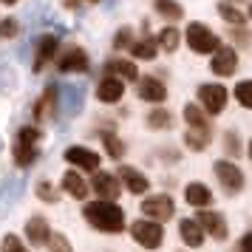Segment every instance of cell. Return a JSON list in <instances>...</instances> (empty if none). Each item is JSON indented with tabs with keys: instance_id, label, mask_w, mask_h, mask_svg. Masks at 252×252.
<instances>
[{
	"instance_id": "7a4b0ae2",
	"label": "cell",
	"mask_w": 252,
	"mask_h": 252,
	"mask_svg": "<svg viewBox=\"0 0 252 252\" xmlns=\"http://www.w3.org/2000/svg\"><path fill=\"white\" fill-rule=\"evenodd\" d=\"M37 142H40V133H37V127H23L17 139H14V161L26 167V164H32L37 159Z\"/></svg>"
},
{
	"instance_id": "8fae6325",
	"label": "cell",
	"mask_w": 252,
	"mask_h": 252,
	"mask_svg": "<svg viewBox=\"0 0 252 252\" xmlns=\"http://www.w3.org/2000/svg\"><path fill=\"white\" fill-rule=\"evenodd\" d=\"M235 68H238V54L227 46H218L216 57H213V71H216L218 77H229Z\"/></svg>"
},
{
	"instance_id": "83f0119b",
	"label": "cell",
	"mask_w": 252,
	"mask_h": 252,
	"mask_svg": "<svg viewBox=\"0 0 252 252\" xmlns=\"http://www.w3.org/2000/svg\"><path fill=\"white\" fill-rule=\"evenodd\" d=\"M102 142H105V148H108V153H111L114 159H119V156L125 153V145H122L114 133H102Z\"/></svg>"
},
{
	"instance_id": "1f68e13d",
	"label": "cell",
	"mask_w": 252,
	"mask_h": 252,
	"mask_svg": "<svg viewBox=\"0 0 252 252\" xmlns=\"http://www.w3.org/2000/svg\"><path fill=\"white\" fill-rule=\"evenodd\" d=\"M0 252H29L23 247V241L17 238V235H6L3 238V247H0Z\"/></svg>"
},
{
	"instance_id": "cb8c5ba5",
	"label": "cell",
	"mask_w": 252,
	"mask_h": 252,
	"mask_svg": "<svg viewBox=\"0 0 252 252\" xmlns=\"http://www.w3.org/2000/svg\"><path fill=\"white\" fill-rule=\"evenodd\" d=\"M179 32H176V29H170V26H167V29H161L159 32V37H156V46H161L164 48V51H176V48H179Z\"/></svg>"
},
{
	"instance_id": "ffe728a7",
	"label": "cell",
	"mask_w": 252,
	"mask_h": 252,
	"mask_svg": "<svg viewBox=\"0 0 252 252\" xmlns=\"http://www.w3.org/2000/svg\"><path fill=\"white\" fill-rule=\"evenodd\" d=\"M184 198H187V204L193 207H207L210 201H213V193L207 190L204 184H187V190H184Z\"/></svg>"
},
{
	"instance_id": "836d02e7",
	"label": "cell",
	"mask_w": 252,
	"mask_h": 252,
	"mask_svg": "<svg viewBox=\"0 0 252 252\" xmlns=\"http://www.w3.org/2000/svg\"><path fill=\"white\" fill-rule=\"evenodd\" d=\"M17 34V20H0V37H6V40H12V37Z\"/></svg>"
},
{
	"instance_id": "ba28073f",
	"label": "cell",
	"mask_w": 252,
	"mask_h": 252,
	"mask_svg": "<svg viewBox=\"0 0 252 252\" xmlns=\"http://www.w3.org/2000/svg\"><path fill=\"white\" fill-rule=\"evenodd\" d=\"M216 176L229 193H238L241 187H244V173H241L232 161H216Z\"/></svg>"
},
{
	"instance_id": "7402d4cb",
	"label": "cell",
	"mask_w": 252,
	"mask_h": 252,
	"mask_svg": "<svg viewBox=\"0 0 252 252\" xmlns=\"http://www.w3.org/2000/svg\"><path fill=\"white\" fill-rule=\"evenodd\" d=\"M26 232H29V241H34V244H46V238L51 235L46 218H40V216H34L29 224H26Z\"/></svg>"
},
{
	"instance_id": "277c9868",
	"label": "cell",
	"mask_w": 252,
	"mask_h": 252,
	"mask_svg": "<svg viewBox=\"0 0 252 252\" xmlns=\"http://www.w3.org/2000/svg\"><path fill=\"white\" fill-rule=\"evenodd\" d=\"M187 46L193 48L195 54H210L218 48V37L201 23H190L187 26Z\"/></svg>"
},
{
	"instance_id": "9a60e30c",
	"label": "cell",
	"mask_w": 252,
	"mask_h": 252,
	"mask_svg": "<svg viewBox=\"0 0 252 252\" xmlns=\"http://www.w3.org/2000/svg\"><path fill=\"white\" fill-rule=\"evenodd\" d=\"M119 179H122V182H125V187L127 190H130V193H145V190H148V176H145V173H139L136 167H119Z\"/></svg>"
},
{
	"instance_id": "3957f363",
	"label": "cell",
	"mask_w": 252,
	"mask_h": 252,
	"mask_svg": "<svg viewBox=\"0 0 252 252\" xmlns=\"http://www.w3.org/2000/svg\"><path fill=\"white\" fill-rule=\"evenodd\" d=\"M130 235H133V241L136 244H142L145 250H156L161 244V238H164V229L156 224V221H133L130 224Z\"/></svg>"
},
{
	"instance_id": "8d00e7d4",
	"label": "cell",
	"mask_w": 252,
	"mask_h": 252,
	"mask_svg": "<svg viewBox=\"0 0 252 252\" xmlns=\"http://www.w3.org/2000/svg\"><path fill=\"white\" fill-rule=\"evenodd\" d=\"M3 3H6V6H14V3H17V0H3Z\"/></svg>"
},
{
	"instance_id": "4316f807",
	"label": "cell",
	"mask_w": 252,
	"mask_h": 252,
	"mask_svg": "<svg viewBox=\"0 0 252 252\" xmlns=\"http://www.w3.org/2000/svg\"><path fill=\"white\" fill-rule=\"evenodd\" d=\"M148 125H150V127H156V130H164V127H170V125H173V116L167 114V111L156 108V111H150Z\"/></svg>"
},
{
	"instance_id": "d590c367",
	"label": "cell",
	"mask_w": 252,
	"mask_h": 252,
	"mask_svg": "<svg viewBox=\"0 0 252 252\" xmlns=\"http://www.w3.org/2000/svg\"><path fill=\"white\" fill-rule=\"evenodd\" d=\"M250 241H252L250 232H247V235H241V241H238V252H250Z\"/></svg>"
},
{
	"instance_id": "e575fe53",
	"label": "cell",
	"mask_w": 252,
	"mask_h": 252,
	"mask_svg": "<svg viewBox=\"0 0 252 252\" xmlns=\"http://www.w3.org/2000/svg\"><path fill=\"white\" fill-rule=\"evenodd\" d=\"M127 43H130V29H122V32L116 34L114 46H116V48H122V46H127Z\"/></svg>"
},
{
	"instance_id": "44dd1931",
	"label": "cell",
	"mask_w": 252,
	"mask_h": 252,
	"mask_svg": "<svg viewBox=\"0 0 252 252\" xmlns=\"http://www.w3.org/2000/svg\"><path fill=\"white\" fill-rule=\"evenodd\" d=\"M108 71H111V77H116V80H139L136 65L127 63V60H111L108 63Z\"/></svg>"
},
{
	"instance_id": "ac0fdd59",
	"label": "cell",
	"mask_w": 252,
	"mask_h": 252,
	"mask_svg": "<svg viewBox=\"0 0 252 252\" xmlns=\"http://www.w3.org/2000/svg\"><path fill=\"white\" fill-rule=\"evenodd\" d=\"M179 235H182V241L187 244V247H201V244H204L201 227H198L195 221H190V218H184L182 224H179Z\"/></svg>"
},
{
	"instance_id": "603a6c76",
	"label": "cell",
	"mask_w": 252,
	"mask_h": 252,
	"mask_svg": "<svg viewBox=\"0 0 252 252\" xmlns=\"http://www.w3.org/2000/svg\"><path fill=\"white\" fill-rule=\"evenodd\" d=\"M54 105H57V91H54V88H48V91L43 94V99L37 102L34 116H37V119H46V116H54Z\"/></svg>"
},
{
	"instance_id": "8992f818",
	"label": "cell",
	"mask_w": 252,
	"mask_h": 252,
	"mask_svg": "<svg viewBox=\"0 0 252 252\" xmlns=\"http://www.w3.org/2000/svg\"><path fill=\"white\" fill-rule=\"evenodd\" d=\"M142 213L145 216H150L156 224L159 221H167V218H173V213H176V207H173L170 195H150V198H145V204H142Z\"/></svg>"
},
{
	"instance_id": "d4e9b609",
	"label": "cell",
	"mask_w": 252,
	"mask_h": 252,
	"mask_svg": "<svg viewBox=\"0 0 252 252\" xmlns=\"http://www.w3.org/2000/svg\"><path fill=\"white\" fill-rule=\"evenodd\" d=\"M153 6H156V12L164 14V17H170V20H179L182 17V6L176 3V0H153Z\"/></svg>"
},
{
	"instance_id": "e0dca14e",
	"label": "cell",
	"mask_w": 252,
	"mask_h": 252,
	"mask_svg": "<svg viewBox=\"0 0 252 252\" xmlns=\"http://www.w3.org/2000/svg\"><path fill=\"white\" fill-rule=\"evenodd\" d=\"M184 119H187V125H190L193 133H204V136H210V119H207V114L201 111V108L187 105V108H184Z\"/></svg>"
},
{
	"instance_id": "52a82bcc",
	"label": "cell",
	"mask_w": 252,
	"mask_h": 252,
	"mask_svg": "<svg viewBox=\"0 0 252 252\" xmlns=\"http://www.w3.org/2000/svg\"><path fill=\"white\" fill-rule=\"evenodd\" d=\"M195 224L201 227V232H210L218 241L227 238V221H224V216H218L216 210H201L198 218H195Z\"/></svg>"
},
{
	"instance_id": "4dcf8cb0",
	"label": "cell",
	"mask_w": 252,
	"mask_h": 252,
	"mask_svg": "<svg viewBox=\"0 0 252 252\" xmlns=\"http://www.w3.org/2000/svg\"><path fill=\"white\" fill-rule=\"evenodd\" d=\"M250 91H252V85H250L247 80L235 85V99H238V102L244 105V108H250V105H252V96H250Z\"/></svg>"
},
{
	"instance_id": "5b68a950",
	"label": "cell",
	"mask_w": 252,
	"mask_h": 252,
	"mask_svg": "<svg viewBox=\"0 0 252 252\" xmlns=\"http://www.w3.org/2000/svg\"><path fill=\"white\" fill-rule=\"evenodd\" d=\"M198 102L207 114H221L227 105V88L224 85H201L198 88Z\"/></svg>"
},
{
	"instance_id": "6da1fadb",
	"label": "cell",
	"mask_w": 252,
	"mask_h": 252,
	"mask_svg": "<svg viewBox=\"0 0 252 252\" xmlns=\"http://www.w3.org/2000/svg\"><path fill=\"white\" fill-rule=\"evenodd\" d=\"M85 221L99 232H122L125 229V213L111 201H94L85 204Z\"/></svg>"
},
{
	"instance_id": "9c48e42d",
	"label": "cell",
	"mask_w": 252,
	"mask_h": 252,
	"mask_svg": "<svg viewBox=\"0 0 252 252\" xmlns=\"http://www.w3.org/2000/svg\"><path fill=\"white\" fill-rule=\"evenodd\" d=\"M65 161L74 164V167H82V170H99V156L88 148H68L65 150Z\"/></svg>"
},
{
	"instance_id": "484cf974",
	"label": "cell",
	"mask_w": 252,
	"mask_h": 252,
	"mask_svg": "<svg viewBox=\"0 0 252 252\" xmlns=\"http://www.w3.org/2000/svg\"><path fill=\"white\" fill-rule=\"evenodd\" d=\"M130 51H133V57H139V60H153L156 51H159V46H156L153 40H142V43H133Z\"/></svg>"
},
{
	"instance_id": "f1b7e54d",
	"label": "cell",
	"mask_w": 252,
	"mask_h": 252,
	"mask_svg": "<svg viewBox=\"0 0 252 252\" xmlns=\"http://www.w3.org/2000/svg\"><path fill=\"white\" fill-rule=\"evenodd\" d=\"M218 12H221V17H224L227 23H235V26H241V23H244V14H241L238 9H232V6H227V3H221V6H218Z\"/></svg>"
},
{
	"instance_id": "30bf717a",
	"label": "cell",
	"mask_w": 252,
	"mask_h": 252,
	"mask_svg": "<svg viewBox=\"0 0 252 252\" xmlns=\"http://www.w3.org/2000/svg\"><path fill=\"white\" fill-rule=\"evenodd\" d=\"M119 179H116L114 173H102L96 170V176H94V190H96V195H102L105 201H114V198H119Z\"/></svg>"
},
{
	"instance_id": "7c38bea8",
	"label": "cell",
	"mask_w": 252,
	"mask_h": 252,
	"mask_svg": "<svg viewBox=\"0 0 252 252\" xmlns=\"http://www.w3.org/2000/svg\"><path fill=\"white\" fill-rule=\"evenodd\" d=\"M139 96H142L145 102H164L167 88H164V82L156 80V77H142V82H139Z\"/></svg>"
},
{
	"instance_id": "d6986e66",
	"label": "cell",
	"mask_w": 252,
	"mask_h": 252,
	"mask_svg": "<svg viewBox=\"0 0 252 252\" xmlns=\"http://www.w3.org/2000/svg\"><path fill=\"white\" fill-rule=\"evenodd\" d=\"M63 190H65L68 195H74V198H85V195H88V184H85L82 176H77L74 170H68L65 176H63Z\"/></svg>"
},
{
	"instance_id": "2e32d148",
	"label": "cell",
	"mask_w": 252,
	"mask_h": 252,
	"mask_svg": "<svg viewBox=\"0 0 252 252\" xmlns=\"http://www.w3.org/2000/svg\"><path fill=\"white\" fill-rule=\"evenodd\" d=\"M60 71H77V74L88 71V54L82 48H68L60 60Z\"/></svg>"
},
{
	"instance_id": "5bb4252c",
	"label": "cell",
	"mask_w": 252,
	"mask_h": 252,
	"mask_svg": "<svg viewBox=\"0 0 252 252\" xmlns=\"http://www.w3.org/2000/svg\"><path fill=\"white\" fill-rule=\"evenodd\" d=\"M57 46H60V40L54 34H43V37H40V43H37V54H34V71L46 68V63L54 57Z\"/></svg>"
},
{
	"instance_id": "f546056e",
	"label": "cell",
	"mask_w": 252,
	"mask_h": 252,
	"mask_svg": "<svg viewBox=\"0 0 252 252\" xmlns=\"http://www.w3.org/2000/svg\"><path fill=\"white\" fill-rule=\"evenodd\" d=\"M46 244H48V252H74L71 250V244L63 238V235H48Z\"/></svg>"
},
{
	"instance_id": "d6a6232c",
	"label": "cell",
	"mask_w": 252,
	"mask_h": 252,
	"mask_svg": "<svg viewBox=\"0 0 252 252\" xmlns=\"http://www.w3.org/2000/svg\"><path fill=\"white\" fill-rule=\"evenodd\" d=\"M37 193H40V198H43V201H51V204H57V190H54V187H48L46 182H40V187H37Z\"/></svg>"
},
{
	"instance_id": "4fadbf2b",
	"label": "cell",
	"mask_w": 252,
	"mask_h": 252,
	"mask_svg": "<svg viewBox=\"0 0 252 252\" xmlns=\"http://www.w3.org/2000/svg\"><path fill=\"white\" fill-rule=\"evenodd\" d=\"M122 94H125V85H122V80H116V77H105L96 85V99L99 102H119Z\"/></svg>"
}]
</instances>
